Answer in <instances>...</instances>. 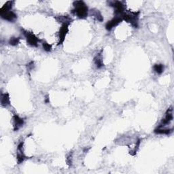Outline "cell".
I'll return each mask as SVG.
<instances>
[{"instance_id":"19","label":"cell","mask_w":174,"mask_h":174,"mask_svg":"<svg viewBox=\"0 0 174 174\" xmlns=\"http://www.w3.org/2000/svg\"><path fill=\"white\" fill-rule=\"evenodd\" d=\"M27 66V68H29V69H30V70H32V69H33V67H34L33 62H31L29 64H28Z\"/></svg>"},{"instance_id":"9","label":"cell","mask_w":174,"mask_h":174,"mask_svg":"<svg viewBox=\"0 0 174 174\" xmlns=\"http://www.w3.org/2000/svg\"><path fill=\"white\" fill-rule=\"evenodd\" d=\"M14 130L18 131L24 125V120L17 115L14 116Z\"/></svg>"},{"instance_id":"10","label":"cell","mask_w":174,"mask_h":174,"mask_svg":"<svg viewBox=\"0 0 174 174\" xmlns=\"http://www.w3.org/2000/svg\"><path fill=\"white\" fill-rule=\"evenodd\" d=\"M1 104L3 107H6L10 105V97L8 94L2 93L1 95Z\"/></svg>"},{"instance_id":"11","label":"cell","mask_w":174,"mask_h":174,"mask_svg":"<svg viewBox=\"0 0 174 174\" xmlns=\"http://www.w3.org/2000/svg\"><path fill=\"white\" fill-rule=\"evenodd\" d=\"M13 1H7V2L6 3V4L1 8V10H0V15H1V14H3L5 13H7V12L11 11L12 7H13Z\"/></svg>"},{"instance_id":"5","label":"cell","mask_w":174,"mask_h":174,"mask_svg":"<svg viewBox=\"0 0 174 174\" xmlns=\"http://www.w3.org/2000/svg\"><path fill=\"white\" fill-rule=\"evenodd\" d=\"M69 25H70V23H63L61 27L59 33H58L59 41H58V45H61L63 43L65 36L69 31Z\"/></svg>"},{"instance_id":"6","label":"cell","mask_w":174,"mask_h":174,"mask_svg":"<svg viewBox=\"0 0 174 174\" xmlns=\"http://www.w3.org/2000/svg\"><path fill=\"white\" fill-rule=\"evenodd\" d=\"M173 109H172V108H171L168 109L167 112H166L165 118L162 120V122L159 127L161 128V127H163L164 126H165V125L169 124V123L173 120Z\"/></svg>"},{"instance_id":"3","label":"cell","mask_w":174,"mask_h":174,"mask_svg":"<svg viewBox=\"0 0 174 174\" xmlns=\"http://www.w3.org/2000/svg\"><path fill=\"white\" fill-rule=\"evenodd\" d=\"M23 31V34L25 36L26 39H27V43L31 45V46H38V43H39L40 40L36 37V36L34 35L33 33L29 31Z\"/></svg>"},{"instance_id":"17","label":"cell","mask_w":174,"mask_h":174,"mask_svg":"<svg viewBox=\"0 0 174 174\" xmlns=\"http://www.w3.org/2000/svg\"><path fill=\"white\" fill-rule=\"evenodd\" d=\"M42 46H43L44 50H45V51H46V52L51 51L52 46L48 43H47V42H43V44H42Z\"/></svg>"},{"instance_id":"14","label":"cell","mask_w":174,"mask_h":174,"mask_svg":"<svg viewBox=\"0 0 174 174\" xmlns=\"http://www.w3.org/2000/svg\"><path fill=\"white\" fill-rule=\"evenodd\" d=\"M153 69L158 74H161L164 71V65L162 64H156L154 65Z\"/></svg>"},{"instance_id":"1","label":"cell","mask_w":174,"mask_h":174,"mask_svg":"<svg viewBox=\"0 0 174 174\" xmlns=\"http://www.w3.org/2000/svg\"><path fill=\"white\" fill-rule=\"evenodd\" d=\"M75 9L72 13L76 15L80 19H85L88 16V7L82 1H76L74 2Z\"/></svg>"},{"instance_id":"18","label":"cell","mask_w":174,"mask_h":174,"mask_svg":"<svg viewBox=\"0 0 174 174\" xmlns=\"http://www.w3.org/2000/svg\"><path fill=\"white\" fill-rule=\"evenodd\" d=\"M93 16L96 17V19L98 20L99 21H103V17L102 15H101V13H100V11L99 10H96L94 14H93Z\"/></svg>"},{"instance_id":"16","label":"cell","mask_w":174,"mask_h":174,"mask_svg":"<svg viewBox=\"0 0 174 174\" xmlns=\"http://www.w3.org/2000/svg\"><path fill=\"white\" fill-rule=\"evenodd\" d=\"M20 42V38H11L9 40V44L12 46H17Z\"/></svg>"},{"instance_id":"4","label":"cell","mask_w":174,"mask_h":174,"mask_svg":"<svg viewBox=\"0 0 174 174\" xmlns=\"http://www.w3.org/2000/svg\"><path fill=\"white\" fill-rule=\"evenodd\" d=\"M109 5L115 8V15L122 16V15L125 13V5L121 1H111V2L109 3Z\"/></svg>"},{"instance_id":"15","label":"cell","mask_w":174,"mask_h":174,"mask_svg":"<svg viewBox=\"0 0 174 174\" xmlns=\"http://www.w3.org/2000/svg\"><path fill=\"white\" fill-rule=\"evenodd\" d=\"M25 156L23 155V152H20L19 151V152H18V155H17V161H18V163L19 164H21L23 163L24 161V160L25 159Z\"/></svg>"},{"instance_id":"7","label":"cell","mask_w":174,"mask_h":174,"mask_svg":"<svg viewBox=\"0 0 174 174\" xmlns=\"http://www.w3.org/2000/svg\"><path fill=\"white\" fill-rule=\"evenodd\" d=\"M122 21V19L121 17H115L106 23V29L108 30V31H110V30H112L114 27H116V26L118 25V24H120Z\"/></svg>"},{"instance_id":"12","label":"cell","mask_w":174,"mask_h":174,"mask_svg":"<svg viewBox=\"0 0 174 174\" xmlns=\"http://www.w3.org/2000/svg\"><path fill=\"white\" fill-rule=\"evenodd\" d=\"M172 130L173 129H164L160 128V127H158L157 129H156L155 130V133H157V134H162V135H169L172 132Z\"/></svg>"},{"instance_id":"13","label":"cell","mask_w":174,"mask_h":174,"mask_svg":"<svg viewBox=\"0 0 174 174\" xmlns=\"http://www.w3.org/2000/svg\"><path fill=\"white\" fill-rule=\"evenodd\" d=\"M94 61L95 63L97 68L98 69L102 68L103 66H104V63H103V61H102V56L100 54H97L95 57L94 58Z\"/></svg>"},{"instance_id":"2","label":"cell","mask_w":174,"mask_h":174,"mask_svg":"<svg viewBox=\"0 0 174 174\" xmlns=\"http://www.w3.org/2000/svg\"><path fill=\"white\" fill-rule=\"evenodd\" d=\"M139 12H135V13H124L121 16L122 20H125L128 23H130L133 27L137 28L138 27V19H139Z\"/></svg>"},{"instance_id":"8","label":"cell","mask_w":174,"mask_h":174,"mask_svg":"<svg viewBox=\"0 0 174 174\" xmlns=\"http://www.w3.org/2000/svg\"><path fill=\"white\" fill-rule=\"evenodd\" d=\"M1 17L3 19L6 20L8 21L13 22L17 18V15L13 11H9L7 13L1 14Z\"/></svg>"}]
</instances>
